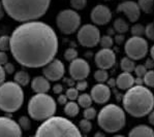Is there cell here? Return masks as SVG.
<instances>
[{
	"mask_svg": "<svg viewBox=\"0 0 154 137\" xmlns=\"http://www.w3.org/2000/svg\"><path fill=\"white\" fill-rule=\"evenodd\" d=\"M58 44V37L51 26L30 21L18 26L11 33L9 51L20 65L39 68L55 59Z\"/></svg>",
	"mask_w": 154,
	"mask_h": 137,
	"instance_id": "6da1fadb",
	"label": "cell"
},
{
	"mask_svg": "<svg viewBox=\"0 0 154 137\" xmlns=\"http://www.w3.org/2000/svg\"><path fill=\"white\" fill-rule=\"evenodd\" d=\"M4 11L18 22L36 21L48 11L51 0H1Z\"/></svg>",
	"mask_w": 154,
	"mask_h": 137,
	"instance_id": "7a4b0ae2",
	"label": "cell"
},
{
	"mask_svg": "<svg viewBox=\"0 0 154 137\" xmlns=\"http://www.w3.org/2000/svg\"><path fill=\"white\" fill-rule=\"evenodd\" d=\"M122 103L124 110L134 118H143L154 108V95L143 85H134L126 90Z\"/></svg>",
	"mask_w": 154,
	"mask_h": 137,
	"instance_id": "3957f363",
	"label": "cell"
},
{
	"mask_svg": "<svg viewBox=\"0 0 154 137\" xmlns=\"http://www.w3.org/2000/svg\"><path fill=\"white\" fill-rule=\"evenodd\" d=\"M35 136H75L81 137L80 129L62 117H51L45 120L44 123L37 128Z\"/></svg>",
	"mask_w": 154,
	"mask_h": 137,
	"instance_id": "277c9868",
	"label": "cell"
},
{
	"mask_svg": "<svg viewBox=\"0 0 154 137\" xmlns=\"http://www.w3.org/2000/svg\"><path fill=\"white\" fill-rule=\"evenodd\" d=\"M24 103V91L16 82H6L0 85V110L15 112Z\"/></svg>",
	"mask_w": 154,
	"mask_h": 137,
	"instance_id": "5b68a950",
	"label": "cell"
},
{
	"mask_svg": "<svg viewBox=\"0 0 154 137\" xmlns=\"http://www.w3.org/2000/svg\"><path fill=\"white\" fill-rule=\"evenodd\" d=\"M125 112L120 106L108 104L97 115L98 126L106 133H116L125 126Z\"/></svg>",
	"mask_w": 154,
	"mask_h": 137,
	"instance_id": "8992f818",
	"label": "cell"
},
{
	"mask_svg": "<svg viewBox=\"0 0 154 137\" xmlns=\"http://www.w3.org/2000/svg\"><path fill=\"white\" fill-rule=\"evenodd\" d=\"M27 109L31 119L45 121L55 115L57 104L52 96L47 93H38L31 97Z\"/></svg>",
	"mask_w": 154,
	"mask_h": 137,
	"instance_id": "52a82bcc",
	"label": "cell"
},
{
	"mask_svg": "<svg viewBox=\"0 0 154 137\" xmlns=\"http://www.w3.org/2000/svg\"><path fill=\"white\" fill-rule=\"evenodd\" d=\"M56 24L61 33L72 34L81 25V16L75 9H63L56 16Z\"/></svg>",
	"mask_w": 154,
	"mask_h": 137,
	"instance_id": "ba28073f",
	"label": "cell"
},
{
	"mask_svg": "<svg viewBox=\"0 0 154 137\" xmlns=\"http://www.w3.org/2000/svg\"><path fill=\"white\" fill-rule=\"evenodd\" d=\"M148 42L142 36H134L126 40L124 44V52L127 57L134 61L142 60L148 53Z\"/></svg>",
	"mask_w": 154,
	"mask_h": 137,
	"instance_id": "9c48e42d",
	"label": "cell"
},
{
	"mask_svg": "<svg viewBox=\"0 0 154 137\" xmlns=\"http://www.w3.org/2000/svg\"><path fill=\"white\" fill-rule=\"evenodd\" d=\"M78 40L85 48H93L100 40V32L95 25L86 24L80 28L78 32Z\"/></svg>",
	"mask_w": 154,
	"mask_h": 137,
	"instance_id": "30bf717a",
	"label": "cell"
},
{
	"mask_svg": "<svg viewBox=\"0 0 154 137\" xmlns=\"http://www.w3.org/2000/svg\"><path fill=\"white\" fill-rule=\"evenodd\" d=\"M44 76H46L50 82H58L63 77L65 73L64 64L59 59H53L51 62L42 68Z\"/></svg>",
	"mask_w": 154,
	"mask_h": 137,
	"instance_id": "8fae6325",
	"label": "cell"
},
{
	"mask_svg": "<svg viewBox=\"0 0 154 137\" xmlns=\"http://www.w3.org/2000/svg\"><path fill=\"white\" fill-rule=\"evenodd\" d=\"M69 74L73 81L85 79L90 73V65L86 60L82 58H77L72 60L69 64Z\"/></svg>",
	"mask_w": 154,
	"mask_h": 137,
	"instance_id": "7c38bea8",
	"label": "cell"
},
{
	"mask_svg": "<svg viewBox=\"0 0 154 137\" xmlns=\"http://www.w3.org/2000/svg\"><path fill=\"white\" fill-rule=\"evenodd\" d=\"M0 136H22V128L19 123L8 117H0Z\"/></svg>",
	"mask_w": 154,
	"mask_h": 137,
	"instance_id": "4fadbf2b",
	"label": "cell"
},
{
	"mask_svg": "<svg viewBox=\"0 0 154 137\" xmlns=\"http://www.w3.org/2000/svg\"><path fill=\"white\" fill-rule=\"evenodd\" d=\"M95 64L100 69H110L116 62V55L112 49H101L95 55Z\"/></svg>",
	"mask_w": 154,
	"mask_h": 137,
	"instance_id": "5bb4252c",
	"label": "cell"
},
{
	"mask_svg": "<svg viewBox=\"0 0 154 137\" xmlns=\"http://www.w3.org/2000/svg\"><path fill=\"white\" fill-rule=\"evenodd\" d=\"M90 18H91V21L95 25L103 26L106 25L111 21V19H112V11L106 5L97 4L95 7L92 8Z\"/></svg>",
	"mask_w": 154,
	"mask_h": 137,
	"instance_id": "9a60e30c",
	"label": "cell"
},
{
	"mask_svg": "<svg viewBox=\"0 0 154 137\" xmlns=\"http://www.w3.org/2000/svg\"><path fill=\"white\" fill-rule=\"evenodd\" d=\"M117 11L124 13L129 20V22L136 23L140 19L142 10L137 2L131 1V0H124L122 3L117 6Z\"/></svg>",
	"mask_w": 154,
	"mask_h": 137,
	"instance_id": "2e32d148",
	"label": "cell"
},
{
	"mask_svg": "<svg viewBox=\"0 0 154 137\" xmlns=\"http://www.w3.org/2000/svg\"><path fill=\"white\" fill-rule=\"evenodd\" d=\"M91 98L97 104H105L108 102L111 98V90L110 87L108 85L105 84H99L93 86V88L91 89Z\"/></svg>",
	"mask_w": 154,
	"mask_h": 137,
	"instance_id": "e0dca14e",
	"label": "cell"
},
{
	"mask_svg": "<svg viewBox=\"0 0 154 137\" xmlns=\"http://www.w3.org/2000/svg\"><path fill=\"white\" fill-rule=\"evenodd\" d=\"M31 88L36 94L48 93L51 89V85L46 76H35L31 82Z\"/></svg>",
	"mask_w": 154,
	"mask_h": 137,
	"instance_id": "ac0fdd59",
	"label": "cell"
},
{
	"mask_svg": "<svg viewBox=\"0 0 154 137\" xmlns=\"http://www.w3.org/2000/svg\"><path fill=\"white\" fill-rule=\"evenodd\" d=\"M134 85V77L132 76V74L130 72L123 71L116 79V87H118V89L123 90V91L128 90Z\"/></svg>",
	"mask_w": 154,
	"mask_h": 137,
	"instance_id": "d6986e66",
	"label": "cell"
},
{
	"mask_svg": "<svg viewBox=\"0 0 154 137\" xmlns=\"http://www.w3.org/2000/svg\"><path fill=\"white\" fill-rule=\"evenodd\" d=\"M128 135L130 137H140V136H145V137H153L154 131L151 127L147 126V125H138L134 128L131 129Z\"/></svg>",
	"mask_w": 154,
	"mask_h": 137,
	"instance_id": "ffe728a7",
	"label": "cell"
},
{
	"mask_svg": "<svg viewBox=\"0 0 154 137\" xmlns=\"http://www.w3.org/2000/svg\"><path fill=\"white\" fill-rule=\"evenodd\" d=\"M64 112L69 118L77 117L80 112V105L72 100H70L69 102L67 101V103L64 105Z\"/></svg>",
	"mask_w": 154,
	"mask_h": 137,
	"instance_id": "44dd1931",
	"label": "cell"
},
{
	"mask_svg": "<svg viewBox=\"0 0 154 137\" xmlns=\"http://www.w3.org/2000/svg\"><path fill=\"white\" fill-rule=\"evenodd\" d=\"M14 79H15V82L17 84L20 85V86L25 87L30 82V75L26 71H24V70H21V71H18L15 73Z\"/></svg>",
	"mask_w": 154,
	"mask_h": 137,
	"instance_id": "7402d4cb",
	"label": "cell"
},
{
	"mask_svg": "<svg viewBox=\"0 0 154 137\" xmlns=\"http://www.w3.org/2000/svg\"><path fill=\"white\" fill-rule=\"evenodd\" d=\"M114 30H115L117 33H120V34H124L129 30V26L127 24V22L122 18L116 19L115 22H114Z\"/></svg>",
	"mask_w": 154,
	"mask_h": 137,
	"instance_id": "603a6c76",
	"label": "cell"
},
{
	"mask_svg": "<svg viewBox=\"0 0 154 137\" xmlns=\"http://www.w3.org/2000/svg\"><path fill=\"white\" fill-rule=\"evenodd\" d=\"M120 67H121L122 71L131 73L134 70L136 63H134V60H132V59L128 58V57H124V58H122L121 62H120Z\"/></svg>",
	"mask_w": 154,
	"mask_h": 137,
	"instance_id": "cb8c5ba5",
	"label": "cell"
},
{
	"mask_svg": "<svg viewBox=\"0 0 154 137\" xmlns=\"http://www.w3.org/2000/svg\"><path fill=\"white\" fill-rule=\"evenodd\" d=\"M138 4L141 10L146 13H152L154 10V0H138Z\"/></svg>",
	"mask_w": 154,
	"mask_h": 137,
	"instance_id": "d4e9b609",
	"label": "cell"
},
{
	"mask_svg": "<svg viewBox=\"0 0 154 137\" xmlns=\"http://www.w3.org/2000/svg\"><path fill=\"white\" fill-rule=\"evenodd\" d=\"M92 102H93V100L91 98V95L87 93H83L78 97V104L83 108L90 107L92 105Z\"/></svg>",
	"mask_w": 154,
	"mask_h": 137,
	"instance_id": "484cf974",
	"label": "cell"
},
{
	"mask_svg": "<svg viewBox=\"0 0 154 137\" xmlns=\"http://www.w3.org/2000/svg\"><path fill=\"white\" fill-rule=\"evenodd\" d=\"M94 79H95V81L99 82V84H105L109 79L108 71H106V69H100V68H99V69L96 70L95 73H94Z\"/></svg>",
	"mask_w": 154,
	"mask_h": 137,
	"instance_id": "4316f807",
	"label": "cell"
},
{
	"mask_svg": "<svg viewBox=\"0 0 154 137\" xmlns=\"http://www.w3.org/2000/svg\"><path fill=\"white\" fill-rule=\"evenodd\" d=\"M101 48L103 49H112L114 44V39L111 35H103L100 36V40H99Z\"/></svg>",
	"mask_w": 154,
	"mask_h": 137,
	"instance_id": "83f0119b",
	"label": "cell"
},
{
	"mask_svg": "<svg viewBox=\"0 0 154 137\" xmlns=\"http://www.w3.org/2000/svg\"><path fill=\"white\" fill-rule=\"evenodd\" d=\"M144 84L149 88H154V70H147L146 74L143 76Z\"/></svg>",
	"mask_w": 154,
	"mask_h": 137,
	"instance_id": "f1b7e54d",
	"label": "cell"
},
{
	"mask_svg": "<svg viewBox=\"0 0 154 137\" xmlns=\"http://www.w3.org/2000/svg\"><path fill=\"white\" fill-rule=\"evenodd\" d=\"M79 129L82 134H88L92 129V124L89 120L84 119L79 123Z\"/></svg>",
	"mask_w": 154,
	"mask_h": 137,
	"instance_id": "f546056e",
	"label": "cell"
},
{
	"mask_svg": "<svg viewBox=\"0 0 154 137\" xmlns=\"http://www.w3.org/2000/svg\"><path fill=\"white\" fill-rule=\"evenodd\" d=\"M11 49V36L2 35L0 36V51L8 52Z\"/></svg>",
	"mask_w": 154,
	"mask_h": 137,
	"instance_id": "4dcf8cb0",
	"label": "cell"
},
{
	"mask_svg": "<svg viewBox=\"0 0 154 137\" xmlns=\"http://www.w3.org/2000/svg\"><path fill=\"white\" fill-rule=\"evenodd\" d=\"M130 32L134 36H143L145 34V27L141 24H134L130 28Z\"/></svg>",
	"mask_w": 154,
	"mask_h": 137,
	"instance_id": "1f68e13d",
	"label": "cell"
},
{
	"mask_svg": "<svg viewBox=\"0 0 154 137\" xmlns=\"http://www.w3.org/2000/svg\"><path fill=\"white\" fill-rule=\"evenodd\" d=\"M19 125L24 131H29L31 129V121H30L29 118L25 117V115H23V117H21L19 119Z\"/></svg>",
	"mask_w": 154,
	"mask_h": 137,
	"instance_id": "d6a6232c",
	"label": "cell"
},
{
	"mask_svg": "<svg viewBox=\"0 0 154 137\" xmlns=\"http://www.w3.org/2000/svg\"><path fill=\"white\" fill-rule=\"evenodd\" d=\"M83 115H84V119H87V120H89V121H91V120L95 119L96 115H97V112H96L95 108H93L92 106H90V107L84 108Z\"/></svg>",
	"mask_w": 154,
	"mask_h": 137,
	"instance_id": "836d02e7",
	"label": "cell"
},
{
	"mask_svg": "<svg viewBox=\"0 0 154 137\" xmlns=\"http://www.w3.org/2000/svg\"><path fill=\"white\" fill-rule=\"evenodd\" d=\"M78 51L72 48H69L67 49L66 51L64 52V58L66 61H68V62H72V60H75V59L78 58Z\"/></svg>",
	"mask_w": 154,
	"mask_h": 137,
	"instance_id": "e575fe53",
	"label": "cell"
},
{
	"mask_svg": "<svg viewBox=\"0 0 154 137\" xmlns=\"http://www.w3.org/2000/svg\"><path fill=\"white\" fill-rule=\"evenodd\" d=\"M70 5L75 10H82L86 7L87 0H70Z\"/></svg>",
	"mask_w": 154,
	"mask_h": 137,
	"instance_id": "d590c367",
	"label": "cell"
},
{
	"mask_svg": "<svg viewBox=\"0 0 154 137\" xmlns=\"http://www.w3.org/2000/svg\"><path fill=\"white\" fill-rule=\"evenodd\" d=\"M65 95L67 96L68 100L75 101V99H78V97H79V90L77 88H69L66 90Z\"/></svg>",
	"mask_w": 154,
	"mask_h": 137,
	"instance_id": "8d00e7d4",
	"label": "cell"
},
{
	"mask_svg": "<svg viewBox=\"0 0 154 137\" xmlns=\"http://www.w3.org/2000/svg\"><path fill=\"white\" fill-rule=\"evenodd\" d=\"M145 35L150 40L154 41V23H149L145 27Z\"/></svg>",
	"mask_w": 154,
	"mask_h": 137,
	"instance_id": "74e56055",
	"label": "cell"
},
{
	"mask_svg": "<svg viewBox=\"0 0 154 137\" xmlns=\"http://www.w3.org/2000/svg\"><path fill=\"white\" fill-rule=\"evenodd\" d=\"M147 68L145 67V65H138V66H136L134 67V73H136V75L137 76H139V77H143L144 75L146 74V72H147Z\"/></svg>",
	"mask_w": 154,
	"mask_h": 137,
	"instance_id": "f35d334b",
	"label": "cell"
},
{
	"mask_svg": "<svg viewBox=\"0 0 154 137\" xmlns=\"http://www.w3.org/2000/svg\"><path fill=\"white\" fill-rule=\"evenodd\" d=\"M3 67H4V70H5V72L8 73V74H13L16 70L15 65L11 64V63H9V62H8L6 64H4Z\"/></svg>",
	"mask_w": 154,
	"mask_h": 137,
	"instance_id": "ab89813d",
	"label": "cell"
},
{
	"mask_svg": "<svg viewBox=\"0 0 154 137\" xmlns=\"http://www.w3.org/2000/svg\"><path fill=\"white\" fill-rule=\"evenodd\" d=\"M88 87V84H87L86 81L82 79V81H78L77 85H75V88H77L79 91H85Z\"/></svg>",
	"mask_w": 154,
	"mask_h": 137,
	"instance_id": "60d3db41",
	"label": "cell"
},
{
	"mask_svg": "<svg viewBox=\"0 0 154 137\" xmlns=\"http://www.w3.org/2000/svg\"><path fill=\"white\" fill-rule=\"evenodd\" d=\"M8 62V54H6V52L0 51V65L3 66Z\"/></svg>",
	"mask_w": 154,
	"mask_h": 137,
	"instance_id": "b9f144b4",
	"label": "cell"
},
{
	"mask_svg": "<svg viewBox=\"0 0 154 137\" xmlns=\"http://www.w3.org/2000/svg\"><path fill=\"white\" fill-rule=\"evenodd\" d=\"M67 100H68L67 96L63 95V94H59L58 99H57V101H58V103L60 105H65L66 103H67Z\"/></svg>",
	"mask_w": 154,
	"mask_h": 137,
	"instance_id": "7bdbcfd3",
	"label": "cell"
},
{
	"mask_svg": "<svg viewBox=\"0 0 154 137\" xmlns=\"http://www.w3.org/2000/svg\"><path fill=\"white\" fill-rule=\"evenodd\" d=\"M114 39H115V42L117 44H121L125 40V36H124V34H120V33H118V34L115 35V38Z\"/></svg>",
	"mask_w": 154,
	"mask_h": 137,
	"instance_id": "ee69618b",
	"label": "cell"
},
{
	"mask_svg": "<svg viewBox=\"0 0 154 137\" xmlns=\"http://www.w3.org/2000/svg\"><path fill=\"white\" fill-rule=\"evenodd\" d=\"M5 76H6V72L4 70V67L2 65H0V85H2L4 82Z\"/></svg>",
	"mask_w": 154,
	"mask_h": 137,
	"instance_id": "f6af8a7d",
	"label": "cell"
},
{
	"mask_svg": "<svg viewBox=\"0 0 154 137\" xmlns=\"http://www.w3.org/2000/svg\"><path fill=\"white\" fill-rule=\"evenodd\" d=\"M63 91V86L61 84H56L55 86H53V92L57 95H59V94H61Z\"/></svg>",
	"mask_w": 154,
	"mask_h": 137,
	"instance_id": "bcb514c9",
	"label": "cell"
},
{
	"mask_svg": "<svg viewBox=\"0 0 154 137\" xmlns=\"http://www.w3.org/2000/svg\"><path fill=\"white\" fill-rule=\"evenodd\" d=\"M145 67L148 70L153 69V68H154V60H153L152 58H151V59H147L146 63H145Z\"/></svg>",
	"mask_w": 154,
	"mask_h": 137,
	"instance_id": "7dc6e473",
	"label": "cell"
},
{
	"mask_svg": "<svg viewBox=\"0 0 154 137\" xmlns=\"http://www.w3.org/2000/svg\"><path fill=\"white\" fill-rule=\"evenodd\" d=\"M148 121L152 126H154V109H152L148 113Z\"/></svg>",
	"mask_w": 154,
	"mask_h": 137,
	"instance_id": "c3c4849f",
	"label": "cell"
},
{
	"mask_svg": "<svg viewBox=\"0 0 154 137\" xmlns=\"http://www.w3.org/2000/svg\"><path fill=\"white\" fill-rule=\"evenodd\" d=\"M106 82H108V86L111 87V88H112V87H116V79H108Z\"/></svg>",
	"mask_w": 154,
	"mask_h": 137,
	"instance_id": "681fc988",
	"label": "cell"
},
{
	"mask_svg": "<svg viewBox=\"0 0 154 137\" xmlns=\"http://www.w3.org/2000/svg\"><path fill=\"white\" fill-rule=\"evenodd\" d=\"M4 8H3V5H2V2H1V0H0V20H1L2 18H3V16H4Z\"/></svg>",
	"mask_w": 154,
	"mask_h": 137,
	"instance_id": "f907efd6",
	"label": "cell"
},
{
	"mask_svg": "<svg viewBox=\"0 0 154 137\" xmlns=\"http://www.w3.org/2000/svg\"><path fill=\"white\" fill-rule=\"evenodd\" d=\"M143 84H144V81L142 77L137 76V79H134V85H143Z\"/></svg>",
	"mask_w": 154,
	"mask_h": 137,
	"instance_id": "816d5d0a",
	"label": "cell"
},
{
	"mask_svg": "<svg viewBox=\"0 0 154 137\" xmlns=\"http://www.w3.org/2000/svg\"><path fill=\"white\" fill-rule=\"evenodd\" d=\"M150 54H151V57H152V59L154 60V44L152 46V48L150 49Z\"/></svg>",
	"mask_w": 154,
	"mask_h": 137,
	"instance_id": "f5cc1de1",
	"label": "cell"
},
{
	"mask_svg": "<svg viewBox=\"0 0 154 137\" xmlns=\"http://www.w3.org/2000/svg\"><path fill=\"white\" fill-rule=\"evenodd\" d=\"M114 31H115V30H114V28H113V29H111V28H110V29H108V33H109V35H112L113 33H114Z\"/></svg>",
	"mask_w": 154,
	"mask_h": 137,
	"instance_id": "db71d44e",
	"label": "cell"
},
{
	"mask_svg": "<svg viewBox=\"0 0 154 137\" xmlns=\"http://www.w3.org/2000/svg\"><path fill=\"white\" fill-rule=\"evenodd\" d=\"M95 136H105V134H103V133H100V132H99V133H96V134H95Z\"/></svg>",
	"mask_w": 154,
	"mask_h": 137,
	"instance_id": "11a10c76",
	"label": "cell"
},
{
	"mask_svg": "<svg viewBox=\"0 0 154 137\" xmlns=\"http://www.w3.org/2000/svg\"><path fill=\"white\" fill-rule=\"evenodd\" d=\"M123 1H124V0H123Z\"/></svg>",
	"mask_w": 154,
	"mask_h": 137,
	"instance_id": "9f6ffc18",
	"label": "cell"
}]
</instances>
